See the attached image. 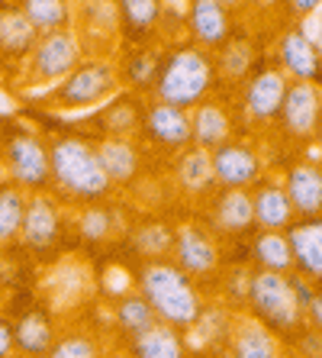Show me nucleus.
<instances>
[{
    "mask_svg": "<svg viewBox=\"0 0 322 358\" xmlns=\"http://www.w3.org/2000/svg\"><path fill=\"white\" fill-rule=\"evenodd\" d=\"M174 229H177V223H171V220L149 217V220L133 223V229H129V242H133L136 255H142V262L171 259Z\"/></svg>",
    "mask_w": 322,
    "mask_h": 358,
    "instance_id": "nucleus-35",
    "label": "nucleus"
},
{
    "mask_svg": "<svg viewBox=\"0 0 322 358\" xmlns=\"http://www.w3.org/2000/svg\"><path fill=\"white\" fill-rule=\"evenodd\" d=\"M110 320H113L116 336H119L126 345H129L133 339H139L142 333H149L152 326L158 323L152 303L142 297L136 287L133 291H126V294H119V297L113 300V307H110Z\"/></svg>",
    "mask_w": 322,
    "mask_h": 358,
    "instance_id": "nucleus-32",
    "label": "nucleus"
},
{
    "mask_svg": "<svg viewBox=\"0 0 322 358\" xmlns=\"http://www.w3.org/2000/svg\"><path fill=\"white\" fill-rule=\"evenodd\" d=\"M75 29L91 55L119 52V13L113 0H75Z\"/></svg>",
    "mask_w": 322,
    "mask_h": 358,
    "instance_id": "nucleus-17",
    "label": "nucleus"
},
{
    "mask_svg": "<svg viewBox=\"0 0 322 358\" xmlns=\"http://www.w3.org/2000/svg\"><path fill=\"white\" fill-rule=\"evenodd\" d=\"M290 291H293V300H297V307L306 313V307L313 303V297H316V291H319V284L316 281H309V278H303L300 271H290Z\"/></svg>",
    "mask_w": 322,
    "mask_h": 358,
    "instance_id": "nucleus-41",
    "label": "nucleus"
},
{
    "mask_svg": "<svg viewBox=\"0 0 322 358\" xmlns=\"http://www.w3.org/2000/svg\"><path fill=\"white\" fill-rule=\"evenodd\" d=\"M316 42H319V49H322V36H319V39H316Z\"/></svg>",
    "mask_w": 322,
    "mask_h": 358,
    "instance_id": "nucleus-52",
    "label": "nucleus"
},
{
    "mask_svg": "<svg viewBox=\"0 0 322 358\" xmlns=\"http://www.w3.org/2000/svg\"><path fill=\"white\" fill-rule=\"evenodd\" d=\"M287 239L293 249V271L322 287V217L297 220L287 229Z\"/></svg>",
    "mask_w": 322,
    "mask_h": 358,
    "instance_id": "nucleus-30",
    "label": "nucleus"
},
{
    "mask_svg": "<svg viewBox=\"0 0 322 358\" xmlns=\"http://www.w3.org/2000/svg\"><path fill=\"white\" fill-rule=\"evenodd\" d=\"M290 78L277 65H258L245 81L235 87L239 103L235 110L242 113V123L255 126V129H271L277 113H281L284 94H287Z\"/></svg>",
    "mask_w": 322,
    "mask_h": 358,
    "instance_id": "nucleus-9",
    "label": "nucleus"
},
{
    "mask_svg": "<svg viewBox=\"0 0 322 358\" xmlns=\"http://www.w3.org/2000/svg\"><path fill=\"white\" fill-rule=\"evenodd\" d=\"M235 136H239V117H235L232 103L207 97L190 110V145L213 152Z\"/></svg>",
    "mask_w": 322,
    "mask_h": 358,
    "instance_id": "nucleus-23",
    "label": "nucleus"
},
{
    "mask_svg": "<svg viewBox=\"0 0 322 358\" xmlns=\"http://www.w3.org/2000/svg\"><path fill=\"white\" fill-rule=\"evenodd\" d=\"M49 162H52V184L49 191L68 207L100 203L113 197V184L103 175L97 159V145L91 136L65 129L49 136Z\"/></svg>",
    "mask_w": 322,
    "mask_h": 358,
    "instance_id": "nucleus-1",
    "label": "nucleus"
},
{
    "mask_svg": "<svg viewBox=\"0 0 322 358\" xmlns=\"http://www.w3.org/2000/svg\"><path fill=\"white\" fill-rule=\"evenodd\" d=\"M274 55H277V68L290 81H309L322 87V49L319 42L309 36V29H303L300 23L287 26L277 36Z\"/></svg>",
    "mask_w": 322,
    "mask_h": 358,
    "instance_id": "nucleus-15",
    "label": "nucleus"
},
{
    "mask_svg": "<svg viewBox=\"0 0 322 358\" xmlns=\"http://www.w3.org/2000/svg\"><path fill=\"white\" fill-rule=\"evenodd\" d=\"M139 142L142 149H155V152H165V155L184 152L190 145V110L161 103L155 97H145Z\"/></svg>",
    "mask_w": 322,
    "mask_h": 358,
    "instance_id": "nucleus-12",
    "label": "nucleus"
},
{
    "mask_svg": "<svg viewBox=\"0 0 322 358\" xmlns=\"http://www.w3.org/2000/svg\"><path fill=\"white\" fill-rule=\"evenodd\" d=\"M29 207V191H23L20 184L3 181L0 184V245H20V229H23V217Z\"/></svg>",
    "mask_w": 322,
    "mask_h": 358,
    "instance_id": "nucleus-37",
    "label": "nucleus"
},
{
    "mask_svg": "<svg viewBox=\"0 0 322 358\" xmlns=\"http://www.w3.org/2000/svg\"><path fill=\"white\" fill-rule=\"evenodd\" d=\"M245 310L261 323H268L284 342H290L300 333V326L306 323L303 310L297 307L293 291H290V278L277 275V271H261L251 268L248 278V294H245Z\"/></svg>",
    "mask_w": 322,
    "mask_h": 358,
    "instance_id": "nucleus-7",
    "label": "nucleus"
},
{
    "mask_svg": "<svg viewBox=\"0 0 322 358\" xmlns=\"http://www.w3.org/2000/svg\"><path fill=\"white\" fill-rule=\"evenodd\" d=\"M248 259L261 271H277V275L293 271V249H290L287 233L281 229H258L248 242Z\"/></svg>",
    "mask_w": 322,
    "mask_h": 358,
    "instance_id": "nucleus-34",
    "label": "nucleus"
},
{
    "mask_svg": "<svg viewBox=\"0 0 322 358\" xmlns=\"http://www.w3.org/2000/svg\"><path fill=\"white\" fill-rule=\"evenodd\" d=\"M322 117V87L309 81H290L287 94H284L281 113L274 120V129L284 142H290L293 149H306L313 145L316 123Z\"/></svg>",
    "mask_w": 322,
    "mask_h": 358,
    "instance_id": "nucleus-11",
    "label": "nucleus"
},
{
    "mask_svg": "<svg viewBox=\"0 0 322 358\" xmlns=\"http://www.w3.org/2000/svg\"><path fill=\"white\" fill-rule=\"evenodd\" d=\"M284 3H287L290 17H297V20H306L322 10V0H284Z\"/></svg>",
    "mask_w": 322,
    "mask_h": 358,
    "instance_id": "nucleus-42",
    "label": "nucleus"
},
{
    "mask_svg": "<svg viewBox=\"0 0 322 358\" xmlns=\"http://www.w3.org/2000/svg\"><path fill=\"white\" fill-rule=\"evenodd\" d=\"M251 210H255V229H281L287 233L297 223L293 203H290L287 191H284L281 175H261L251 184Z\"/></svg>",
    "mask_w": 322,
    "mask_h": 358,
    "instance_id": "nucleus-27",
    "label": "nucleus"
},
{
    "mask_svg": "<svg viewBox=\"0 0 322 358\" xmlns=\"http://www.w3.org/2000/svg\"><path fill=\"white\" fill-rule=\"evenodd\" d=\"M161 59H165V45L161 42H145V45H126V49H119L116 68H119L123 91L149 97L158 81V71H161Z\"/></svg>",
    "mask_w": 322,
    "mask_h": 358,
    "instance_id": "nucleus-26",
    "label": "nucleus"
},
{
    "mask_svg": "<svg viewBox=\"0 0 322 358\" xmlns=\"http://www.w3.org/2000/svg\"><path fill=\"white\" fill-rule=\"evenodd\" d=\"M219 239H242L255 229V210H251V187H216L207 200V220Z\"/></svg>",
    "mask_w": 322,
    "mask_h": 358,
    "instance_id": "nucleus-16",
    "label": "nucleus"
},
{
    "mask_svg": "<svg viewBox=\"0 0 322 358\" xmlns=\"http://www.w3.org/2000/svg\"><path fill=\"white\" fill-rule=\"evenodd\" d=\"M251 3H261V7H271V3H277V0H251Z\"/></svg>",
    "mask_w": 322,
    "mask_h": 358,
    "instance_id": "nucleus-50",
    "label": "nucleus"
},
{
    "mask_svg": "<svg viewBox=\"0 0 322 358\" xmlns=\"http://www.w3.org/2000/svg\"><path fill=\"white\" fill-rule=\"evenodd\" d=\"M226 352L229 358H290L284 336H277L271 326L251 317L248 310H232Z\"/></svg>",
    "mask_w": 322,
    "mask_h": 358,
    "instance_id": "nucleus-14",
    "label": "nucleus"
},
{
    "mask_svg": "<svg viewBox=\"0 0 322 358\" xmlns=\"http://www.w3.org/2000/svg\"><path fill=\"white\" fill-rule=\"evenodd\" d=\"M219 3H223L229 13H235V17H239V13L248 7V3H251V0H219Z\"/></svg>",
    "mask_w": 322,
    "mask_h": 358,
    "instance_id": "nucleus-45",
    "label": "nucleus"
},
{
    "mask_svg": "<svg viewBox=\"0 0 322 358\" xmlns=\"http://www.w3.org/2000/svg\"><path fill=\"white\" fill-rule=\"evenodd\" d=\"M171 181H174V191L181 194L184 200H190V203L210 200L216 191L210 152L197 149V145H187L184 152H177L171 162Z\"/></svg>",
    "mask_w": 322,
    "mask_h": 358,
    "instance_id": "nucleus-25",
    "label": "nucleus"
},
{
    "mask_svg": "<svg viewBox=\"0 0 322 358\" xmlns=\"http://www.w3.org/2000/svg\"><path fill=\"white\" fill-rule=\"evenodd\" d=\"M91 52L84 45L81 33L75 26H65V29H55V33H42L36 49L29 52L23 71H20V91H49L58 81H65Z\"/></svg>",
    "mask_w": 322,
    "mask_h": 358,
    "instance_id": "nucleus-5",
    "label": "nucleus"
},
{
    "mask_svg": "<svg viewBox=\"0 0 322 358\" xmlns=\"http://www.w3.org/2000/svg\"><path fill=\"white\" fill-rule=\"evenodd\" d=\"M313 145H316V152H319V159H322V117H319V123H316V133H313Z\"/></svg>",
    "mask_w": 322,
    "mask_h": 358,
    "instance_id": "nucleus-48",
    "label": "nucleus"
},
{
    "mask_svg": "<svg viewBox=\"0 0 322 358\" xmlns=\"http://www.w3.org/2000/svg\"><path fill=\"white\" fill-rule=\"evenodd\" d=\"M26 13V20L42 33L75 26V0H10Z\"/></svg>",
    "mask_w": 322,
    "mask_h": 358,
    "instance_id": "nucleus-38",
    "label": "nucleus"
},
{
    "mask_svg": "<svg viewBox=\"0 0 322 358\" xmlns=\"http://www.w3.org/2000/svg\"><path fill=\"white\" fill-rule=\"evenodd\" d=\"M0 358H13V320L0 313Z\"/></svg>",
    "mask_w": 322,
    "mask_h": 358,
    "instance_id": "nucleus-43",
    "label": "nucleus"
},
{
    "mask_svg": "<svg viewBox=\"0 0 322 358\" xmlns=\"http://www.w3.org/2000/svg\"><path fill=\"white\" fill-rule=\"evenodd\" d=\"M123 91L116 55H87L81 65L45 91V110L55 113H81V110L103 107Z\"/></svg>",
    "mask_w": 322,
    "mask_h": 358,
    "instance_id": "nucleus-4",
    "label": "nucleus"
},
{
    "mask_svg": "<svg viewBox=\"0 0 322 358\" xmlns=\"http://www.w3.org/2000/svg\"><path fill=\"white\" fill-rule=\"evenodd\" d=\"M126 349H129L133 358H190L184 333L168 323H155L149 333H142L139 339H133Z\"/></svg>",
    "mask_w": 322,
    "mask_h": 358,
    "instance_id": "nucleus-36",
    "label": "nucleus"
},
{
    "mask_svg": "<svg viewBox=\"0 0 322 358\" xmlns=\"http://www.w3.org/2000/svg\"><path fill=\"white\" fill-rule=\"evenodd\" d=\"M290 358H322V333L313 326H300V333L287 342Z\"/></svg>",
    "mask_w": 322,
    "mask_h": 358,
    "instance_id": "nucleus-40",
    "label": "nucleus"
},
{
    "mask_svg": "<svg viewBox=\"0 0 322 358\" xmlns=\"http://www.w3.org/2000/svg\"><path fill=\"white\" fill-rule=\"evenodd\" d=\"M103 358H133V355H129V349H119V345H107Z\"/></svg>",
    "mask_w": 322,
    "mask_h": 358,
    "instance_id": "nucleus-47",
    "label": "nucleus"
},
{
    "mask_svg": "<svg viewBox=\"0 0 322 358\" xmlns=\"http://www.w3.org/2000/svg\"><path fill=\"white\" fill-rule=\"evenodd\" d=\"M284 191H287L297 220L322 217V159L303 155L284 168Z\"/></svg>",
    "mask_w": 322,
    "mask_h": 358,
    "instance_id": "nucleus-22",
    "label": "nucleus"
},
{
    "mask_svg": "<svg viewBox=\"0 0 322 358\" xmlns=\"http://www.w3.org/2000/svg\"><path fill=\"white\" fill-rule=\"evenodd\" d=\"M61 323L55 310L45 303H33L13 317V358H45L55 345Z\"/></svg>",
    "mask_w": 322,
    "mask_h": 358,
    "instance_id": "nucleus-19",
    "label": "nucleus"
},
{
    "mask_svg": "<svg viewBox=\"0 0 322 358\" xmlns=\"http://www.w3.org/2000/svg\"><path fill=\"white\" fill-rule=\"evenodd\" d=\"M7 181V175H3V162H0V184Z\"/></svg>",
    "mask_w": 322,
    "mask_h": 358,
    "instance_id": "nucleus-51",
    "label": "nucleus"
},
{
    "mask_svg": "<svg viewBox=\"0 0 322 358\" xmlns=\"http://www.w3.org/2000/svg\"><path fill=\"white\" fill-rule=\"evenodd\" d=\"M71 229L87 245H107L119 236H129L133 223L126 220L123 203L100 200V203H84V207L71 210Z\"/></svg>",
    "mask_w": 322,
    "mask_h": 358,
    "instance_id": "nucleus-21",
    "label": "nucleus"
},
{
    "mask_svg": "<svg viewBox=\"0 0 322 358\" xmlns=\"http://www.w3.org/2000/svg\"><path fill=\"white\" fill-rule=\"evenodd\" d=\"M36 42H39V29L26 20L23 10L10 0H0V71L3 68L23 71Z\"/></svg>",
    "mask_w": 322,
    "mask_h": 358,
    "instance_id": "nucleus-24",
    "label": "nucleus"
},
{
    "mask_svg": "<svg viewBox=\"0 0 322 358\" xmlns=\"http://www.w3.org/2000/svg\"><path fill=\"white\" fill-rule=\"evenodd\" d=\"M97 159L103 175L110 178L113 191H133L139 181L142 168H145V149L139 139H126V136H97Z\"/></svg>",
    "mask_w": 322,
    "mask_h": 358,
    "instance_id": "nucleus-18",
    "label": "nucleus"
},
{
    "mask_svg": "<svg viewBox=\"0 0 322 358\" xmlns=\"http://www.w3.org/2000/svg\"><path fill=\"white\" fill-rule=\"evenodd\" d=\"M71 229V210L68 203L55 197L52 191L29 194V207L23 217V229H20V245L36 255H52L61 245L65 233Z\"/></svg>",
    "mask_w": 322,
    "mask_h": 358,
    "instance_id": "nucleus-10",
    "label": "nucleus"
},
{
    "mask_svg": "<svg viewBox=\"0 0 322 358\" xmlns=\"http://www.w3.org/2000/svg\"><path fill=\"white\" fill-rule=\"evenodd\" d=\"M216 87H219V78H216L213 52L184 39L165 49L161 71H158V81L149 97L181 110H193L197 103L213 97Z\"/></svg>",
    "mask_w": 322,
    "mask_h": 358,
    "instance_id": "nucleus-3",
    "label": "nucleus"
},
{
    "mask_svg": "<svg viewBox=\"0 0 322 358\" xmlns=\"http://www.w3.org/2000/svg\"><path fill=\"white\" fill-rule=\"evenodd\" d=\"M119 13V49L123 45H145L158 42V23L165 0H113Z\"/></svg>",
    "mask_w": 322,
    "mask_h": 358,
    "instance_id": "nucleus-29",
    "label": "nucleus"
},
{
    "mask_svg": "<svg viewBox=\"0 0 322 358\" xmlns=\"http://www.w3.org/2000/svg\"><path fill=\"white\" fill-rule=\"evenodd\" d=\"M107 342L87 329H61L45 358H103Z\"/></svg>",
    "mask_w": 322,
    "mask_h": 358,
    "instance_id": "nucleus-39",
    "label": "nucleus"
},
{
    "mask_svg": "<svg viewBox=\"0 0 322 358\" xmlns=\"http://www.w3.org/2000/svg\"><path fill=\"white\" fill-rule=\"evenodd\" d=\"M0 162L7 181L20 184L23 191L39 194L52 184V162H49V139L36 126H10L0 136Z\"/></svg>",
    "mask_w": 322,
    "mask_h": 358,
    "instance_id": "nucleus-6",
    "label": "nucleus"
},
{
    "mask_svg": "<svg viewBox=\"0 0 322 358\" xmlns=\"http://www.w3.org/2000/svg\"><path fill=\"white\" fill-rule=\"evenodd\" d=\"M210 162H213L216 187H251L268 171L265 152L251 139H242V136H235V139L223 142L219 149L210 152Z\"/></svg>",
    "mask_w": 322,
    "mask_h": 358,
    "instance_id": "nucleus-13",
    "label": "nucleus"
},
{
    "mask_svg": "<svg viewBox=\"0 0 322 358\" xmlns=\"http://www.w3.org/2000/svg\"><path fill=\"white\" fill-rule=\"evenodd\" d=\"M255 42L251 36L245 33H232V39L226 42L223 49L213 52V62H216V78L219 84H229V87H239L251 71H255Z\"/></svg>",
    "mask_w": 322,
    "mask_h": 358,
    "instance_id": "nucleus-33",
    "label": "nucleus"
},
{
    "mask_svg": "<svg viewBox=\"0 0 322 358\" xmlns=\"http://www.w3.org/2000/svg\"><path fill=\"white\" fill-rule=\"evenodd\" d=\"M142 113H145V97L133 91H119L113 100H107L97 113L100 136H126V139H139Z\"/></svg>",
    "mask_w": 322,
    "mask_h": 358,
    "instance_id": "nucleus-31",
    "label": "nucleus"
},
{
    "mask_svg": "<svg viewBox=\"0 0 322 358\" xmlns=\"http://www.w3.org/2000/svg\"><path fill=\"white\" fill-rule=\"evenodd\" d=\"M187 42L207 52L223 49L235 33V13L219 3V0H187Z\"/></svg>",
    "mask_w": 322,
    "mask_h": 358,
    "instance_id": "nucleus-20",
    "label": "nucleus"
},
{
    "mask_svg": "<svg viewBox=\"0 0 322 358\" xmlns=\"http://www.w3.org/2000/svg\"><path fill=\"white\" fill-rule=\"evenodd\" d=\"M303 320H306V326H313V329H319V333H322V287H319V291H316L313 303L306 307Z\"/></svg>",
    "mask_w": 322,
    "mask_h": 358,
    "instance_id": "nucleus-44",
    "label": "nucleus"
},
{
    "mask_svg": "<svg viewBox=\"0 0 322 358\" xmlns=\"http://www.w3.org/2000/svg\"><path fill=\"white\" fill-rule=\"evenodd\" d=\"M136 291L152 303L158 323H168L174 329H187L197 313L207 303V294L187 271L174 265L171 259H158V262H142L136 271Z\"/></svg>",
    "mask_w": 322,
    "mask_h": 358,
    "instance_id": "nucleus-2",
    "label": "nucleus"
},
{
    "mask_svg": "<svg viewBox=\"0 0 322 358\" xmlns=\"http://www.w3.org/2000/svg\"><path fill=\"white\" fill-rule=\"evenodd\" d=\"M7 275H10V259H7V249L0 245V281L7 284Z\"/></svg>",
    "mask_w": 322,
    "mask_h": 358,
    "instance_id": "nucleus-46",
    "label": "nucleus"
},
{
    "mask_svg": "<svg viewBox=\"0 0 322 358\" xmlns=\"http://www.w3.org/2000/svg\"><path fill=\"white\" fill-rule=\"evenodd\" d=\"M7 297H10V294H7V284L0 281V313H7Z\"/></svg>",
    "mask_w": 322,
    "mask_h": 358,
    "instance_id": "nucleus-49",
    "label": "nucleus"
},
{
    "mask_svg": "<svg viewBox=\"0 0 322 358\" xmlns=\"http://www.w3.org/2000/svg\"><path fill=\"white\" fill-rule=\"evenodd\" d=\"M171 262L193 281H207L223 271V239L203 220H184L174 229Z\"/></svg>",
    "mask_w": 322,
    "mask_h": 358,
    "instance_id": "nucleus-8",
    "label": "nucleus"
},
{
    "mask_svg": "<svg viewBox=\"0 0 322 358\" xmlns=\"http://www.w3.org/2000/svg\"><path fill=\"white\" fill-rule=\"evenodd\" d=\"M229 326H232V307L223 300H207L203 310L197 313V320L184 329L190 355H210V352H223L226 339H229Z\"/></svg>",
    "mask_w": 322,
    "mask_h": 358,
    "instance_id": "nucleus-28",
    "label": "nucleus"
}]
</instances>
